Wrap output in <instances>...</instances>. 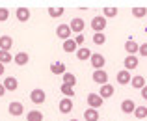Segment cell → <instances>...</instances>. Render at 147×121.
<instances>
[{"label":"cell","mask_w":147,"mask_h":121,"mask_svg":"<svg viewBox=\"0 0 147 121\" xmlns=\"http://www.w3.org/2000/svg\"><path fill=\"white\" fill-rule=\"evenodd\" d=\"M104 28H106V17L104 15H97V17L91 19V30L95 34H102Z\"/></svg>","instance_id":"obj_1"},{"label":"cell","mask_w":147,"mask_h":121,"mask_svg":"<svg viewBox=\"0 0 147 121\" xmlns=\"http://www.w3.org/2000/svg\"><path fill=\"white\" fill-rule=\"evenodd\" d=\"M45 99H47V93H45L41 88H36V89L30 91V101H32L34 104H43Z\"/></svg>","instance_id":"obj_2"},{"label":"cell","mask_w":147,"mask_h":121,"mask_svg":"<svg viewBox=\"0 0 147 121\" xmlns=\"http://www.w3.org/2000/svg\"><path fill=\"white\" fill-rule=\"evenodd\" d=\"M69 28H71L73 34H82L84 28H86V22H84V19L75 17V19H71V24H69Z\"/></svg>","instance_id":"obj_3"},{"label":"cell","mask_w":147,"mask_h":121,"mask_svg":"<svg viewBox=\"0 0 147 121\" xmlns=\"http://www.w3.org/2000/svg\"><path fill=\"white\" fill-rule=\"evenodd\" d=\"M7 112H9V116H13V118H19V116L24 114V106H22V103H19V101H13V103H9V106H7Z\"/></svg>","instance_id":"obj_4"},{"label":"cell","mask_w":147,"mask_h":121,"mask_svg":"<svg viewBox=\"0 0 147 121\" xmlns=\"http://www.w3.org/2000/svg\"><path fill=\"white\" fill-rule=\"evenodd\" d=\"M86 101H88V104H90V108H95V110H99V108L102 106V103H104V99L99 95V93H90Z\"/></svg>","instance_id":"obj_5"},{"label":"cell","mask_w":147,"mask_h":121,"mask_svg":"<svg viewBox=\"0 0 147 121\" xmlns=\"http://www.w3.org/2000/svg\"><path fill=\"white\" fill-rule=\"evenodd\" d=\"M90 64L93 65V69H95V71H99V69H102V67H104V64H106V58H104L102 54L95 52V54H91V60H90Z\"/></svg>","instance_id":"obj_6"},{"label":"cell","mask_w":147,"mask_h":121,"mask_svg":"<svg viewBox=\"0 0 147 121\" xmlns=\"http://www.w3.org/2000/svg\"><path fill=\"white\" fill-rule=\"evenodd\" d=\"M71 28H69V24H60L56 28V36L60 37V39H63V41H67V39H71Z\"/></svg>","instance_id":"obj_7"},{"label":"cell","mask_w":147,"mask_h":121,"mask_svg":"<svg viewBox=\"0 0 147 121\" xmlns=\"http://www.w3.org/2000/svg\"><path fill=\"white\" fill-rule=\"evenodd\" d=\"M93 82L95 84H100V86H104V84H108V73L104 71V69H99V71H93Z\"/></svg>","instance_id":"obj_8"},{"label":"cell","mask_w":147,"mask_h":121,"mask_svg":"<svg viewBox=\"0 0 147 121\" xmlns=\"http://www.w3.org/2000/svg\"><path fill=\"white\" fill-rule=\"evenodd\" d=\"M115 78H117V84L127 86V84H130L132 76H130V71H127V69H121V71H119L117 75H115Z\"/></svg>","instance_id":"obj_9"},{"label":"cell","mask_w":147,"mask_h":121,"mask_svg":"<svg viewBox=\"0 0 147 121\" xmlns=\"http://www.w3.org/2000/svg\"><path fill=\"white\" fill-rule=\"evenodd\" d=\"M58 108H60L61 114H71V110L75 106H73V99H67V97H63V99L60 101V104H58Z\"/></svg>","instance_id":"obj_10"},{"label":"cell","mask_w":147,"mask_h":121,"mask_svg":"<svg viewBox=\"0 0 147 121\" xmlns=\"http://www.w3.org/2000/svg\"><path fill=\"white\" fill-rule=\"evenodd\" d=\"M134 110H136V104H134L132 99H125L121 103V112L123 114H134Z\"/></svg>","instance_id":"obj_11"},{"label":"cell","mask_w":147,"mask_h":121,"mask_svg":"<svg viewBox=\"0 0 147 121\" xmlns=\"http://www.w3.org/2000/svg\"><path fill=\"white\" fill-rule=\"evenodd\" d=\"M4 88H6V91H15L19 88V80L15 76H7V78H4Z\"/></svg>","instance_id":"obj_12"},{"label":"cell","mask_w":147,"mask_h":121,"mask_svg":"<svg viewBox=\"0 0 147 121\" xmlns=\"http://www.w3.org/2000/svg\"><path fill=\"white\" fill-rule=\"evenodd\" d=\"M91 50L88 49V47H80L78 50H76V58H78L80 62H86V60H91Z\"/></svg>","instance_id":"obj_13"},{"label":"cell","mask_w":147,"mask_h":121,"mask_svg":"<svg viewBox=\"0 0 147 121\" xmlns=\"http://www.w3.org/2000/svg\"><path fill=\"white\" fill-rule=\"evenodd\" d=\"M50 73L52 75H61L63 76L65 73V64H61V62H54V64H50Z\"/></svg>","instance_id":"obj_14"},{"label":"cell","mask_w":147,"mask_h":121,"mask_svg":"<svg viewBox=\"0 0 147 121\" xmlns=\"http://www.w3.org/2000/svg\"><path fill=\"white\" fill-rule=\"evenodd\" d=\"M123 65H125L127 71H134V69L138 67V58L136 56H127L125 60H123Z\"/></svg>","instance_id":"obj_15"},{"label":"cell","mask_w":147,"mask_h":121,"mask_svg":"<svg viewBox=\"0 0 147 121\" xmlns=\"http://www.w3.org/2000/svg\"><path fill=\"white\" fill-rule=\"evenodd\" d=\"M125 50L129 52V56H136V52L140 50V45H138L134 39H129L125 43Z\"/></svg>","instance_id":"obj_16"},{"label":"cell","mask_w":147,"mask_h":121,"mask_svg":"<svg viewBox=\"0 0 147 121\" xmlns=\"http://www.w3.org/2000/svg\"><path fill=\"white\" fill-rule=\"evenodd\" d=\"M13 47V37L11 36H0V50H7Z\"/></svg>","instance_id":"obj_17"},{"label":"cell","mask_w":147,"mask_h":121,"mask_svg":"<svg viewBox=\"0 0 147 121\" xmlns=\"http://www.w3.org/2000/svg\"><path fill=\"white\" fill-rule=\"evenodd\" d=\"M114 86L112 84H104V86H100V91H99V95L102 97V99H110L112 95H114Z\"/></svg>","instance_id":"obj_18"},{"label":"cell","mask_w":147,"mask_h":121,"mask_svg":"<svg viewBox=\"0 0 147 121\" xmlns=\"http://www.w3.org/2000/svg\"><path fill=\"white\" fill-rule=\"evenodd\" d=\"M15 15H17V19H19L21 22H26V21L30 19V9H28V7H22V6H21V7H17Z\"/></svg>","instance_id":"obj_19"},{"label":"cell","mask_w":147,"mask_h":121,"mask_svg":"<svg viewBox=\"0 0 147 121\" xmlns=\"http://www.w3.org/2000/svg\"><path fill=\"white\" fill-rule=\"evenodd\" d=\"M13 62H15L17 65H26V64L30 62V56H28V52H17V54L13 56Z\"/></svg>","instance_id":"obj_20"},{"label":"cell","mask_w":147,"mask_h":121,"mask_svg":"<svg viewBox=\"0 0 147 121\" xmlns=\"http://www.w3.org/2000/svg\"><path fill=\"white\" fill-rule=\"evenodd\" d=\"M84 119L86 121H99V110H95V108H86V110H84Z\"/></svg>","instance_id":"obj_21"},{"label":"cell","mask_w":147,"mask_h":121,"mask_svg":"<svg viewBox=\"0 0 147 121\" xmlns=\"http://www.w3.org/2000/svg\"><path fill=\"white\" fill-rule=\"evenodd\" d=\"M130 86H132L134 89H144L145 88V78H144V76H132Z\"/></svg>","instance_id":"obj_22"},{"label":"cell","mask_w":147,"mask_h":121,"mask_svg":"<svg viewBox=\"0 0 147 121\" xmlns=\"http://www.w3.org/2000/svg\"><path fill=\"white\" fill-rule=\"evenodd\" d=\"M63 50L65 52H76V50H78V45H76L75 39H67V41H63Z\"/></svg>","instance_id":"obj_23"},{"label":"cell","mask_w":147,"mask_h":121,"mask_svg":"<svg viewBox=\"0 0 147 121\" xmlns=\"http://www.w3.org/2000/svg\"><path fill=\"white\" fill-rule=\"evenodd\" d=\"M26 119H28V121H43V112H39V110H30L28 114H26Z\"/></svg>","instance_id":"obj_24"},{"label":"cell","mask_w":147,"mask_h":121,"mask_svg":"<svg viewBox=\"0 0 147 121\" xmlns=\"http://www.w3.org/2000/svg\"><path fill=\"white\" fill-rule=\"evenodd\" d=\"M60 91L63 93L67 99H73V95H75V88H73V86H67V84H61Z\"/></svg>","instance_id":"obj_25"},{"label":"cell","mask_w":147,"mask_h":121,"mask_svg":"<svg viewBox=\"0 0 147 121\" xmlns=\"http://www.w3.org/2000/svg\"><path fill=\"white\" fill-rule=\"evenodd\" d=\"M63 84L73 86V88H75V86H76V76L73 75V73H65V75H63Z\"/></svg>","instance_id":"obj_26"},{"label":"cell","mask_w":147,"mask_h":121,"mask_svg":"<svg viewBox=\"0 0 147 121\" xmlns=\"http://www.w3.org/2000/svg\"><path fill=\"white\" fill-rule=\"evenodd\" d=\"M134 118H136V119H145L147 118V108L145 106H136V110H134Z\"/></svg>","instance_id":"obj_27"},{"label":"cell","mask_w":147,"mask_h":121,"mask_svg":"<svg viewBox=\"0 0 147 121\" xmlns=\"http://www.w3.org/2000/svg\"><path fill=\"white\" fill-rule=\"evenodd\" d=\"M63 7H49V15H50V17H54V19H56V17H61V15H63Z\"/></svg>","instance_id":"obj_28"},{"label":"cell","mask_w":147,"mask_h":121,"mask_svg":"<svg viewBox=\"0 0 147 121\" xmlns=\"http://www.w3.org/2000/svg\"><path fill=\"white\" fill-rule=\"evenodd\" d=\"M9 62H11V52L0 50V64H9Z\"/></svg>","instance_id":"obj_29"},{"label":"cell","mask_w":147,"mask_h":121,"mask_svg":"<svg viewBox=\"0 0 147 121\" xmlns=\"http://www.w3.org/2000/svg\"><path fill=\"white\" fill-rule=\"evenodd\" d=\"M93 43L95 45H104L106 43V36L104 34H93Z\"/></svg>","instance_id":"obj_30"},{"label":"cell","mask_w":147,"mask_h":121,"mask_svg":"<svg viewBox=\"0 0 147 121\" xmlns=\"http://www.w3.org/2000/svg\"><path fill=\"white\" fill-rule=\"evenodd\" d=\"M132 15L134 17H145L147 15V7H132Z\"/></svg>","instance_id":"obj_31"},{"label":"cell","mask_w":147,"mask_h":121,"mask_svg":"<svg viewBox=\"0 0 147 121\" xmlns=\"http://www.w3.org/2000/svg\"><path fill=\"white\" fill-rule=\"evenodd\" d=\"M102 13H104V17H115L117 15V7H104Z\"/></svg>","instance_id":"obj_32"},{"label":"cell","mask_w":147,"mask_h":121,"mask_svg":"<svg viewBox=\"0 0 147 121\" xmlns=\"http://www.w3.org/2000/svg\"><path fill=\"white\" fill-rule=\"evenodd\" d=\"M7 17H9V9L7 7H0V22L7 21Z\"/></svg>","instance_id":"obj_33"},{"label":"cell","mask_w":147,"mask_h":121,"mask_svg":"<svg viewBox=\"0 0 147 121\" xmlns=\"http://www.w3.org/2000/svg\"><path fill=\"white\" fill-rule=\"evenodd\" d=\"M75 41H76V45H78V49H80V47H84V41H86V37H84L82 34H78V36L75 37Z\"/></svg>","instance_id":"obj_34"},{"label":"cell","mask_w":147,"mask_h":121,"mask_svg":"<svg viewBox=\"0 0 147 121\" xmlns=\"http://www.w3.org/2000/svg\"><path fill=\"white\" fill-rule=\"evenodd\" d=\"M138 52H140L144 58H147V43H144V45H140V50H138Z\"/></svg>","instance_id":"obj_35"},{"label":"cell","mask_w":147,"mask_h":121,"mask_svg":"<svg viewBox=\"0 0 147 121\" xmlns=\"http://www.w3.org/2000/svg\"><path fill=\"white\" fill-rule=\"evenodd\" d=\"M140 91H142V97H144V99L147 101V84H145V88H144V89H140Z\"/></svg>","instance_id":"obj_36"},{"label":"cell","mask_w":147,"mask_h":121,"mask_svg":"<svg viewBox=\"0 0 147 121\" xmlns=\"http://www.w3.org/2000/svg\"><path fill=\"white\" fill-rule=\"evenodd\" d=\"M4 93H6V88H4V84H0V97H4Z\"/></svg>","instance_id":"obj_37"},{"label":"cell","mask_w":147,"mask_h":121,"mask_svg":"<svg viewBox=\"0 0 147 121\" xmlns=\"http://www.w3.org/2000/svg\"><path fill=\"white\" fill-rule=\"evenodd\" d=\"M4 71H6V67H4V64H0V76L4 75Z\"/></svg>","instance_id":"obj_38"},{"label":"cell","mask_w":147,"mask_h":121,"mask_svg":"<svg viewBox=\"0 0 147 121\" xmlns=\"http://www.w3.org/2000/svg\"><path fill=\"white\" fill-rule=\"evenodd\" d=\"M69 121H78V119H69Z\"/></svg>","instance_id":"obj_39"}]
</instances>
